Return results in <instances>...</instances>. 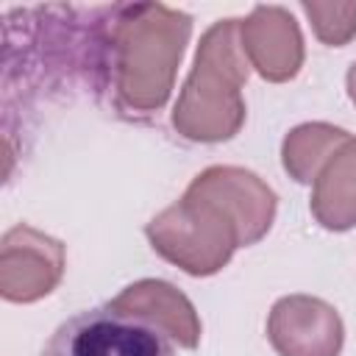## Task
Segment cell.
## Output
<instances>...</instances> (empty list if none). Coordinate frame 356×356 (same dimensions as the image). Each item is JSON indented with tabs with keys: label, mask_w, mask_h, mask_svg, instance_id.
I'll return each instance as SVG.
<instances>
[{
	"label": "cell",
	"mask_w": 356,
	"mask_h": 356,
	"mask_svg": "<svg viewBox=\"0 0 356 356\" xmlns=\"http://www.w3.org/2000/svg\"><path fill=\"white\" fill-rule=\"evenodd\" d=\"M106 306L159 325L178 348L192 350L200 342V331H203L200 317L192 300L181 289H175L170 281H161V278L134 281L120 295H114Z\"/></svg>",
	"instance_id": "obj_8"
},
{
	"label": "cell",
	"mask_w": 356,
	"mask_h": 356,
	"mask_svg": "<svg viewBox=\"0 0 356 356\" xmlns=\"http://www.w3.org/2000/svg\"><path fill=\"white\" fill-rule=\"evenodd\" d=\"M239 42L250 67L273 83L292 81L303 67V36L281 6H256L239 19Z\"/></svg>",
	"instance_id": "obj_7"
},
{
	"label": "cell",
	"mask_w": 356,
	"mask_h": 356,
	"mask_svg": "<svg viewBox=\"0 0 356 356\" xmlns=\"http://www.w3.org/2000/svg\"><path fill=\"white\" fill-rule=\"evenodd\" d=\"M275 209V192L256 172L214 164L197 172L181 200L159 211L145 225V234L161 259L206 278L220 273L236 248L264 239Z\"/></svg>",
	"instance_id": "obj_1"
},
{
	"label": "cell",
	"mask_w": 356,
	"mask_h": 356,
	"mask_svg": "<svg viewBox=\"0 0 356 356\" xmlns=\"http://www.w3.org/2000/svg\"><path fill=\"white\" fill-rule=\"evenodd\" d=\"M303 14L312 22L314 36L328 47H342L356 39V3H320L303 0Z\"/></svg>",
	"instance_id": "obj_11"
},
{
	"label": "cell",
	"mask_w": 356,
	"mask_h": 356,
	"mask_svg": "<svg viewBox=\"0 0 356 356\" xmlns=\"http://www.w3.org/2000/svg\"><path fill=\"white\" fill-rule=\"evenodd\" d=\"M248 72L250 61L239 42V19H217L200 36L192 72L172 108V128L189 142L234 139L245 122L242 86Z\"/></svg>",
	"instance_id": "obj_3"
},
{
	"label": "cell",
	"mask_w": 356,
	"mask_h": 356,
	"mask_svg": "<svg viewBox=\"0 0 356 356\" xmlns=\"http://www.w3.org/2000/svg\"><path fill=\"white\" fill-rule=\"evenodd\" d=\"M189 36L192 17L181 8L164 3L108 8L97 31V72L120 114H153L170 100Z\"/></svg>",
	"instance_id": "obj_2"
},
{
	"label": "cell",
	"mask_w": 356,
	"mask_h": 356,
	"mask_svg": "<svg viewBox=\"0 0 356 356\" xmlns=\"http://www.w3.org/2000/svg\"><path fill=\"white\" fill-rule=\"evenodd\" d=\"M267 339L278 356H339L345 325L328 300L298 292L273 303Z\"/></svg>",
	"instance_id": "obj_6"
},
{
	"label": "cell",
	"mask_w": 356,
	"mask_h": 356,
	"mask_svg": "<svg viewBox=\"0 0 356 356\" xmlns=\"http://www.w3.org/2000/svg\"><path fill=\"white\" fill-rule=\"evenodd\" d=\"M309 209L325 231H348L356 225V136L320 170Z\"/></svg>",
	"instance_id": "obj_9"
},
{
	"label": "cell",
	"mask_w": 356,
	"mask_h": 356,
	"mask_svg": "<svg viewBox=\"0 0 356 356\" xmlns=\"http://www.w3.org/2000/svg\"><path fill=\"white\" fill-rule=\"evenodd\" d=\"M67 253L58 239L19 222L0 242V295L11 303H33L58 286Z\"/></svg>",
	"instance_id": "obj_5"
},
{
	"label": "cell",
	"mask_w": 356,
	"mask_h": 356,
	"mask_svg": "<svg viewBox=\"0 0 356 356\" xmlns=\"http://www.w3.org/2000/svg\"><path fill=\"white\" fill-rule=\"evenodd\" d=\"M39 356H175V342L159 325L103 303L67 317Z\"/></svg>",
	"instance_id": "obj_4"
},
{
	"label": "cell",
	"mask_w": 356,
	"mask_h": 356,
	"mask_svg": "<svg viewBox=\"0 0 356 356\" xmlns=\"http://www.w3.org/2000/svg\"><path fill=\"white\" fill-rule=\"evenodd\" d=\"M350 139L348 131L328 122H303L284 136L281 161L298 184H314L331 156Z\"/></svg>",
	"instance_id": "obj_10"
},
{
	"label": "cell",
	"mask_w": 356,
	"mask_h": 356,
	"mask_svg": "<svg viewBox=\"0 0 356 356\" xmlns=\"http://www.w3.org/2000/svg\"><path fill=\"white\" fill-rule=\"evenodd\" d=\"M345 86H348V97H350V100H353V106H356V61H353V64H350V70H348Z\"/></svg>",
	"instance_id": "obj_12"
}]
</instances>
